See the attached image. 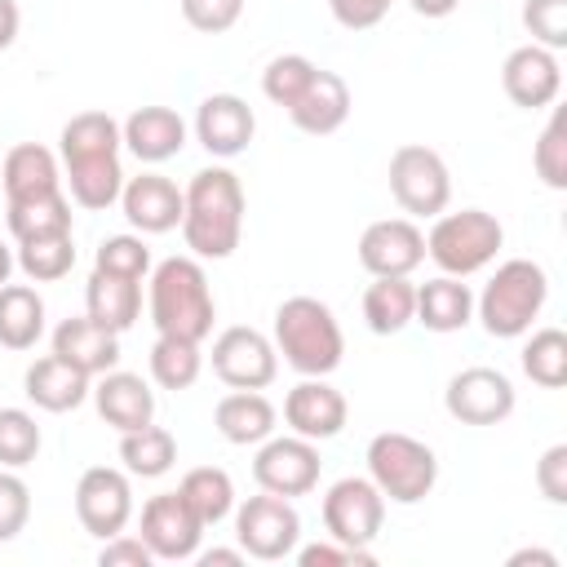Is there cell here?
<instances>
[{
	"label": "cell",
	"instance_id": "cell-1",
	"mask_svg": "<svg viewBox=\"0 0 567 567\" xmlns=\"http://www.w3.org/2000/svg\"><path fill=\"white\" fill-rule=\"evenodd\" d=\"M182 199H186L182 239H186L190 257L226 261L239 248V235H244V186H239V177L221 164L199 168L190 177V186L182 190Z\"/></svg>",
	"mask_w": 567,
	"mask_h": 567
},
{
	"label": "cell",
	"instance_id": "cell-2",
	"mask_svg": "<svg viewBox=\"0 0 567 567\" xmlns=\"http://www.w3.org/2000/svg\"><path fill=\"white\" fill-rule=\"evenodd\" d=\"M151 323L159 337H182V341H204L217 319V301L208 288V275L199 257H164L151 270Z\"/></svg>",
	"mask_w": 567,
	"mask_h": 567
},
{
	"label": "cell",
	"instance_id": "cell-3",
	"mask_svg": "<svg viewBox=\"0 0 567 567\" xmlns=\"http://www.w3.org/2000/svg\"><path fill=\"white\" fill-rule=\"evenodd\" d=\"M545 301H549L545 266L532 261V257H509V261L496 266V275L474 297V319L487 328V337L514 341V337L532 332V323L540 319Z\"/></svg>",
	"mask_w": 567,
	"mask_h": 567
},
{
	"label": "cell",
	"instance_id": "cell-4",
	"mask_svg": "<svg viewBox=\"0 0 567 567\" xmlns=\"http://www.w3.org/2000/svg\"><path fill=\"white\" fill-rule=\"evenodd\" d=\"M275 350L284 354V363L301 377H328L341 368L346 354V337L341 323L332 315V306H323L319 297H288L275 310Z\"/></svg>",
	"mask_w": 567,
	"mask_h": 567
},
{
	"label": "cell",
	"instance_id": "cell-5",
	"mask_svg": "<svg viewBox=\"0 0 567 567\" xmlns=\"http://www.w3.org/2000/svg\"><path fill=\"white\" fill-rule=\"evenodd\" d=\"M505 244V226L483 213V208H461V213H439L430 235H425V257L443 270V275H456V279H470L478 275L483 266L496 261Z\"/></svg>",
	"mask_w": 567,
	"mask_h": 567
},
{
	"label": "cell",
	"instance_id": "cell-6",
	"mask_svg": "<svg viewBox=\"0 0 567 567\" xmlns=\"http://www.w3.org/2000/svg\"><path fill=\"white\" fill-rule=\"evenodd\" d=\"M368 478L377 483V492L394 505H416L434 492L439 483V456L434 447H425L421 439L403 434V430H385L368 443Z\"/></svg>",
	"mask_w": 567,
	"mask_h": 567
},
{
	"label": "cell",
	"instance_id": "cell-7",
	"mask_svg": "<svg viewBox=\"0 0 567 567\" xmlns=\"http://www.w3.org/2000/svg\"><path fill=\"white\" fill-rule=\"evenodd\" d=\"M390 195L408 217H439L452 199V173L439 151L403 142L390 155Z\"/></svg>",
	"mask_w": 567,
	"mask_h": 567
},
{
	"label": "cell",
	"instance_id": "cell-8",
	"mask_svg": "<svg viewBox=\"0 0 567 567\" xmlns=\"http://www.w3.org/2000/svg\"><path fill=\"white\" fill-rule=\"evenodd\" d=\"M235 540L248 558L279 563L301 540V514L288 496H275V492L248 496L244 505H235Z\"/></svg>",
	"mask_w": 567,
	"mask_h": 567
},
{
	"label": "cell",
	"instance_id": "cell-9",
	"mask_svg": "<svg viewBox=\"0 0 567 567\" xmlns=\"http://www.w3.org/2000/svg\"><path fill=\"white\" fill-rule=\"evenodd\" d=\"M385 523V496L377 492L372 478H337L323 496V527L332 540L350 545V549H368L381 536Z\"/></svg>",
	"mask_w": 567,
	"mask_h": 567
},
{
	"label": "cell",
	"instance_id": "cell-10",
	"mask_svg": "<svg viewBox=\"0 0 567 567\" xmlns=\"http://www.w3.org/2000/svg\"><path fill=\"white\" fill-rule=\"evenodd\" d=\"M319 447L301 434H270L257 443V456H252V478L261 492H275V496H306L319 487Z\"/></svg>",
	"mask_w": 567,
	"mask_h": 567
},
{
	"label": "cell",
	"instance_id": "cell-11",
	"mask_svg": "<svg viewBox=\"0 0 567 567\" xmlns=\"http://www.w3.org/2000/svg\"><path fill=\"white\" fill-rule=\"evenodd\" d=\"M514 403H518L514 381L501 368H483V363L461 368L443 390V408L461 425H501V421H509Z\"/></svg>",
	"mask_w": 567,
	"mask_h": 567
},
{
	"label": "cell",
	"instance_id": "cell-12",
	"mask_svg": "<svg viewBox=\"0 0 567 567\" xmlns=\"http://www.w3.org/2000/svg\"><path fill=\"white\" fill-rule=\"evenodd\" d=\"M75 518L97 540L120 536L128 527V518H133V483H128V470H111V465L84 470L80 483H75Z\"/></svg>",
	"mask_w": 567,
	"mask_h": 567
},
{
	"label": "cell",
	"instance_id": "cell-13",
	"mask_svg": "<svg viewBox=\"0 0 567 567\" xmlns=\"http://www.w3.org/2000/svg\"><path fill=\"white\" fill-rule=\"evenodd\" d=\"M213 372L217 381H226L230 390H266L275 377H279V350L266 332L257 328H226L217 341H213Z\"/></svg>",
	"mask_w": 567,
	"mask_h": 567
},
{
	"label": "cell",
	"instance_id": "cell-14",
	"mask_svg": "<svg viewBox=\"0 0 567 567\" xmlns=\"http://www.w3.org/2000/svg\"><path fill=\"white\" fill-rule=\"evenodd\" d=\"M142 545L155 554V563H186L199 554L204 523L190 514L182 492H159L142 505Z\"/></svg>",
	"mask_w": 567,
	"mask_h": 567
},
{
	"label": "cell",
	"instance_id": "cell-15",
	"mask_svg": "<svg viewBox=\"0 0 567 567\" xmlns=\"http://www.w3.org/2000/svg\"><path fill=\"white\" fill-rule=\"evenodd\" d=\"M501 89L514 106L523 111H545L558 102L563 93V66H558V53L554 49H540V44H518L509 49L505 66H501Z\"/></svg>",
	"mask_w": 567,
	"mask_h": 567
},
{
	"label": "cell",
	"instance_id": "cell-16",
	"mask_svg": "<svg viewBox=\"0 0 567 567\" xmlns=\"http://www.w3.org/2000/svg\"><path fill=\"white\" fill-rule=\"evenodd\" d=\"M284 421L292 434L310 439V443H323V439H337L350 421V403L337 385H328L323 377H306L297 381L288 394H284Z\"/></svg>",
	"mask_w": 567,
	"mask_h": 567
},
{
	"label": "cell",
	"instance_id": "cell-17",
	"mask_svg": "<svg viewBox=\"0 0 567 567\" xmlns=\"http://www.w3.org/2000/svg\"><path fill=\"white\" fill-rule=\"evenodd\" d=\"M425 261V235L412 217H381L359 235V266L368 275H412Z\"/></svg>",
	"mask_w": 567,
	"mask_h": 567
},
{
	"label": "cell",
	"instance_id": "cell-18",
	"mask_svg": "<svg viewBox=\"0 0 567 567\" xmlns=\"http://www.w3.org/2000/svg\"><path fill=\"white\" fill-rule=\"evenodd\" d=\"M252 133H257V115H252V106L239 93H208L195 106V137L217 159L244 155Z\"/></svg>",
	"mask_w": 567,
	"mask_h": 567
},
{
	"label": "cell",
	"instance_id": "cell-19",
	"mask_svg": "<svg viewBox=\"0 0 567 567\" xmlns=\"http://www.w3.org/2000/svg\"><path fill=\"white\" fill-rule=\"evenodd\" d=\"M120 208L128 217L133 230L142 235H168L182 226V190L173 177L164 173H137V177H124V190H120Z\"/></svg>",
	"mask_w": 567,
	"mask_h": 567
},
{
	"label": "cell",
	"instance_id": "cell-20",
	"mask_svg": "<svg viewBox=\"0 0 567 567\" xmlns=\"http://www.w3.org/2000/svg\"><path fill=\"white\" fill-rule=\"evenodd\" d=\"M93 408H97V416L111 425V430H142V425H151L155 421V390L137 377V372H120V368H111V372H102L97 381H93Z\"/></svg>",
	"mask_w": 567,
	"mask_h": 567
},
{
	"label": "cell",
	"instance_id": "cell-21",
	"mask_svg": "<svg viewBox=\"0 0 567 567\" xmlns=\"http://www.w3.org/2000/svg\"><path fill=\"white\" fill-rule=\"evenodd\" d=\"M53 354L66 359L71 368H80L84 377H102L120 363V332L93 323L89 315H75V319H62L53 328Z\"/></svg>",
	"mask_w": 567,
	"mask_h": 567
},
{
	"label": "cell",
	"instance_id": "cell-22",
	"mask_svg": "<svg viewBox=\"0 0 567 567\" xmlns=\"http://www.w3.org/2000/svg\"><path fill=\"white\" fill-rule=\"evenodd\" d=\"M124 146L142 159V164H164L173 155H182L186 146V120L173 106H137L124 124Z\"/></svg>",
	"mask_w": 567,
	"mask_h": 567
},
{
	"label": "cell",
	"instance_id": "cell-23",
	"mask_svg": "<svg viewBox=\"0 0 567 567\" xmlns=\"http://www.w3.org/2000/svg\"><path fill=\"white\" fill-rule=\"evenodd\" d=\"M93 390V377H84L80 368H71L58 354H44L27 368L22 377V394L40 408V412H75Z\"/></svg>",
	"mask_w": 567,
	"mask_h": 567
},
{
	"label": "cell",
	"instance_id": "cell-24",
	"mask_svg": "<svg viewBox=\"0 0 567 567\" xmlns=\"http://www.w3.org/2000/svg\"><path fill=\"white\" fill-rule=\"evenodd\" d=\"M288 115H292V124L301 128V133H310V137H328V133H337L341 124H346V115H350V84L337 75V71H315V80L306 84V93L288 106Z\"/></svg>",
	"mask_w": 567,
	"mask_h": 567
},
{
	"label": "cell",
	"instance_id": "cell-25",
	"mask_svg": "<svg viewBox=\"0 0 567 567\" xmlns=\"http://www.w3.org/2000/svg\"><path fill=\"white\" fill-rule=\"evenodd\" d=\"M275 421H279V412H275V403L261 390H230L213 408L217 434L226 443H235V447H257L261 439L275 434Z\"/></svg>",
	"mask_w": 567,
	"mask_h": 567
},
{
	"label": "cell",
	"instance_id": "cell-26",
	"mask_svg": "<svg viewBox=\"0 0 567 567\" xmlns=\"http://www.w3.org/2000/svg\"><path fill=\"white\" fill-rule=\"evenodd\" d=\"M0 186H4V204H13V199H35V195H49V190H62L58 155H53L49 146H40V142H18V146L4 155Z\"/></svg>",
	"mask_w": 567,
	"mask_h": 567
},
{
	"label": "cell",
	"instance_id": "cell-27",
	"mask_svg": "<svg viewBox=\"0 0 567 567\" xmlns=\"http://www.w3.org/2000/svg\"><path fill=\"white\" fill-rule=\"evenodd\" d=\"M474 319V292L456 275H434L416 288V315L412 323H425L430 332H461Z\"/></svg>",
	"mask_w": 567,
	"mask_h": 567
},
{
	"label": "cell",
	"instance_id": "cell-28",
	"mask_svg": "<svg viewBox=\"0 0 567 567\" xmlns=\"http://www.w3.org/2000/svg\"><path fill=\"white\" fill-rule=\"evenodd\" d=\"M84 306H89L93 323H102L111 332H128L137 323V315H142V279L93 270L89 288H84Z\"/></svg>",
	"mask_w": 567,
	"mask_h": 567
},
{
	"label": "cell",
	"instance_id": "cell-29",
	"mask_svg": "<svg viewBox=\"0 0 567 567\" xmlns=\"http://www.w3.org/2000/svg\"><path fill=\"white\" fill-rule=\"evenodd\" d=\"M416 315V284L408 275H372L363 292V319L377 337H394Z\"/></svg>",
	"mask_w": 567,
	"mask_h": 567
},
{
	"label": "cell",
	"instance_id": "cell-30",
	"mask_svg": "<svg viewBox=\"0 0 567 567\" xmlns=\"http://www.w3.org/2000/svg\"><path fill=\"white\" fill-rule=\"evenodd\" d=\"M124 146V133H120V120L106 115V111H80L62 124V137H58V151H62V164H75V159H97V155H120Z\"/></svg>",
	"mask_w": 567,
	"mask_h": 567
},
{
	"label": "cell",
	"instance_id": "cell-31",
	"mask_svg": "<svg viewBox=\"0 0 567 567\" xmlns=\"http://www.w3.org/2000/svg\"><path fill=\"white\" fill-rule=\"evenodd\" d=\"M44 337V301L31 284H0V346L31 350Z\"/></svg>",
	"mask_w": 567,
	"mask_h": 567
},
{
	"label": "cell",
	"instance_id": "cell-32",
	"mask_svg": "<svg viewBox=\"0 0 567 567\" xmlns=\"http://www.w3.org/2000/svg\"><path fill=\"white\" fill-rule=\"evenodd\" d=\"M4 221L18 244L44 239V235H71V199L62 190H49L35 199H13V204H4Z\"/></svg>",
	"mask_w": 567,
	"mask_h": 567
},
{
	"label": "cell",
	"instance_id": "cell-33",
	"mask_svg": "<svg viewBox=\"0 0 567 567\" xmlns=\"http://www.w3.org/2000/svg\"><path fill=\"white\" fill-rule=\"evenodd\" d=\"M66 190L80 208H111L124 190V168L120 155H97V159H75L66 164Z\"/></svg>",
	"mask_w": 567,
	"mask_h": 567
},
{
	"label": "cell",
	"instance_id": "cell-34",
	"mask_svg": "<svg viewBox=\"0 0 567 567\" xmlns=\"http://www.w3.org/2000/svg\"><path fill=\"white\" fill-rule=\"evenodd\" d=\"M120 461H124L128 478H159L177 461V439L155 421L142 430H124L120 434Z\"/></svg>",
	"mask_w": 567,
	"mask_h": 567
},
{
	"label": "cell",
	"instance_id": "cell-35",
	"mask_svg": "<svg viewBox=\"0 0 567 567\" xmlns=\"http://www.w3.org/2000/svg\"><path fill=\"white\" fill-rule=\"evenodd\" d=\"M182 501L190 505V514L204 523V527H217L226 514H235V483L226 470L217 465H195L186 470V478L177 483Z\"/></svg>",
	"mask_w": 567,
	"mask_h": 567
},
{
	"label": "cell",
	"instance_id": "cell-36",
	"mask_svg": "<svg viewBox=\"0 0 567 567\" xmlns=\"http://www.w3.org/2000/svg\"><path fill=\"white\" fill-rule=\"evenodd\" d=\"M204 354L199 341H182V337H155L151 346V381L164 390H190L199 381Z\"/></svg>",
	"mask_w": 567,
	"mask_h": 567
},
{
	"label": "cell",
	"instance_id": "cell-37",
	"mask_svg": "<svg viewBox=\"0 0 567 567\" xmlns=\"http://www.w3.org/2000/svg\"><path fill=\"white\" fill-rule=\"evenodd\" d=\"M523 372L540 390H563L567 385V332L563 328H536L523 346Z\"/></svg>",
	"mask_w": 567,
	"mask_h": 567
},
{
	"label": "cell",
	"instance_id": "cell-38",
	"mask_svg": "<svg viewBox=\"0 0 567 567\" xmlns=\"http://www.w3.org/2000/svg\"><path fill=\"white\" fill-rule=\"evenodd\" d=\"M18 270L31 279V284H58L71 275L75 266V244L71 235H44V239H27L18 244Z\"/></svg>",
	"mask_w": 567,
	"mask_h": 567
},
{
	"label": "cell",
	"instance_id": "cell-39",
	"mask_svg": "<svg viewBox=\"0 0 567 567\" xmlns=\"http://www.w3.org/2000/svg\"><path fill=\"white\" fill-rule=\"evenodd\" d=\"M315 62L306 58V53H279V58H270L266 62V71H261V93L275 102V106H292L301 93H306V84L315 80Z\"/></svg>",
	"mask_w": 567,
	"mask_h": 567
},
{
	"label": "cell",
	"instance_id": "cell-40",
	"mask_svg": "<svg viewBox=\"0 0 567 567\" xmlns=\"http://www.w3.org/2000/svg\"><path fill=\"white\" fill-rule=\"evenodd\" d=\"M532 168L536 177L549 186V190H567V111L558 106L549 115V124L540 128L536 137V151H532Z\"/></svg>",
	"mask_w": 567,
	"mask_h": 567
},
{
	"label": "cell",
	"instance_id": "cell-41",
	"mask_svg": "<svg viewBox=\"0 0 567 567\" xmlns=\"http://www.w3.org/2000/svg\"><path fill=\"white\" fill-rule=\"evenodd\" d=\"M40 452V425L27 408H0V465L22 470Z\"/></svg>",
	"mask_w": 567,
	"mask_h": 567
},
{
	"label": "cell",
	"instance_id": "cell-42",
	"mask_svg": "<svg viewBox=\"0 0 567 567\" xmlns=\"http://www.w3.org/2000/svg\"><path fill=\"white\" fill-rule=\"evenodd\" d=\"M93 270L124 275V279H142V275L151 270V248L142 244V235H111V239L97 244Z\"/></svg>",
	"mask_w": 567,
	"mask_h": 567
},
{
	"label": "cell",
	"instance_id": "cell-43",
	"mask_svg": "<svg viewBox=\"0 0 567 567\" xmlns=\"http://www.w3.org/2000/svg\"><path fill=\"white\" fill-rule=\"evenodd\" d=\"M523 27L532 44L540 49H567V0H527L523 4Z\"/></svg>",
	"mask_w": 567,
	"mask_h": 567
},
{
	"label": "cell",
	"instance_id": "cell-44",
	"mask_svg": "<svg viewBox=\"0 0 567 567\" xmlns=\"http://www.w3.org/2000/svg\"><path fill=\"white\" fill-rule=\"evenodd\" d=\"M27 518H31V487L0 465V545L13 540L27 527Z\"/></svg>",
	"mask_w": 567,
	"mask_h": 567
},
{
	"label": "cell",
	"instance_id": "cell-45",
	"mask_svg": "<svg viewBox=\"0 0 567 567\" xmlns=\"http://www.w3.org/2000/svg\"><path fill=\"white\" fill-rule=\"evenodd\" d=\"M239 13H244V0H182V18L204 35L230 31L239 22Z\"/></svg>",
	"mask_w": 567,
	"mask_h": 567
},
{
	"label": "cell",
	"instance_id": "cell-46",
	"mask_svg": "<svg viewBox=\"0 0 567 567\" xmlns=\"http://www.w3.org/2000/svg\"><path fill=\"white\" fill-rule=\"evenodd\" d=\"M536 487L549 505H567V443L545 447V456L536 461Z\"/></svg>",
	"mask_w": 567,
	"mask_h": 567
},
{
	"label": "cell",
	"instance_id": "cell-47",
	"mask_svg": "<svg viewBox=\"0 0 567 567\" xmlns=\"http://www.w3.org/2000/svg\"><path fill=\"white\" fill-rule=\"evenodd\" d=\"M292 554H297L301 567H350V563L372 567L377 563L372 549H350L341 540H319V545H306V549H292Z\"/></svg>",
	"mask_w": 567,
	"mask_h": 567
},
{
	"label": "cell",
	"instance_id": "cell-48",
	"mask_svg": "<svg viewBox=\"0 0 567 567\" xmlns=\"http://www.w3.org/2000/svg\"><path fill=\"white\" fill-rule=\"evenodd\" d=\"M390 4H394V0H328L332 18H337L346 31H368V27H377V22L390 13Z\"/></svg>",
	"mask_w": 567,
	"mask_h": 567
},
{
	"label": "cell",
	"instance_id": "cell-49",
	"mask_svg": "<svg viewBox=\"0 0 567 567\" xmlns=\"http://www.w3.org/2000/svg\"><path fill=\"white\" fill-rule=\"evenodd\" d=\"M97 563L102 567H151L155 563V554L142 545V536H111V540H102V554H97Z\"/></svg>",
	"mask_w": 567,
	"mask_h": 567
},
{
	"label": "cell",
	"instance_id": "cell-50",
	"mask_svg": "<svg viewBox=\"0 0 567 567\" xmlns=\"http://www.w3.org/2000/svg\"><path fill=\"white\" fill-rule=\"evenodd\" d=\"M18 27H22V13H18V0H0V53L18 40Z\"/></svg>",
	"mask_w": 567,
	"mask_h": 567
},
{
	"label": "cell",
	"instance_id": "cell-51",
	"mask_svg": "<svg viewBox=\"0 0 567 567\" xmlns=\"http://www.w3.org/2000/svg\"><path fill=\"white\" fill-rule=\"evenodd\" d=\"M199 558V567H239L248 554L244 549H204V554H195Z\"/></svg>",
	"mask_w": 567,
	"mask_h": 567
},
{
	"label": "cell",
	"instance_id": "cell-52",
	"mask_svg": "<svg viewBox=\"0 0 567 567\" xmlns=\"http://www.w3.org/2000/svg\"><path fill=\"white\" fill-rule=\"evenodd\" d=\"M523 563H540V567H558V554H549V549H518V554H509V567H523Z\"/></svg>",
	"mask_w": 567,
	"mask_h": 567
},
{
	"label": "cell",
	"instance_id": "cell-53",
	"mask_svg": "<svg viewBox=\"0 0 567 567\" xmlns=\"http://www.w3.org/2000/svg\"><path fill=\"white\" fill-rule=\"evenodd\" d=\"M408 4H412L421 18H447V13H452L461 0H408Z\"/></svg>",
	"mask_w": 567,
	"mask_h": 567
},
{
	"label": "cell",
	"instance_id": "cell-54",
	"mask_svg": "<svg viewBox=\"0 0 567 567\" xmlns=\"http://www.w3.org/2000/svg\"><path fill=\"white\" fill-rule=\"evenodd\" d=\"M13 266H18V261H13V252H9V244L0 239V284H9V275H13Z\"/></svg>",
	"mask_w": 567,
	"mask_h": 567
}]
</instances>
